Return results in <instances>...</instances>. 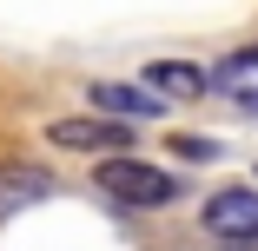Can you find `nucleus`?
<instances>
[{"label":"nucleus","mask_w":258,"mask_h":251,"mask_svg":"<svg viewBox=\"0 0 258 251\" xmlns=\"http://www.w3.org/2000/svg\"><path fill=\"white\" fill-rule=\"evenodd\" d=\"M93 192L113 198V205H133V212H166V205H179V198H185L179 172L152 165V159H133V152L99 159V165H93Z\"/></svg>","instance_id":"1"},{"label":"nucleus","mask_w":258,"mask_h":251,"mask_svg":"<svg viewBox=\"0 0 258 251\" xmlns=\"http://www.w3.org/2000/svg\"><path fill=\"white\" fill-rule=\"evenodd\" d=\"M46 145L80 152V159H119L133 145V126H119L106 113H67V119H46Z\"/></svg>","instance_id":"2"},{"label":"nucleus","mask_w":258,"mask_h":251,"mask_svg":"<svg viewBox=\"0 0 258 251\" xmlns=\"http://www.w3.org/2000/svg\"><path fill=\"white\" fill-rule=\"evenodd\" d=\"M199 225L225 244H258V185H225L199 205Z\"/></svg>","instance_id":"3"},{"label":"nucleus","mask_w":258,"mask_h":251,"mask_svg":"<svg viewBox=\"0 0 258 251\" xmlns=\"http://www.w3.org/2000/svg\"><path fill=\"white\" fill-rule=\"evenodd\" d=\"M86 99H93V113H106V119H119V126H133V119H166V99L146 93V86H126V79H99V86H86Z\"/></svg>","instance_id":"4"},{"label":"nucleus","mask_w":258,"mask_h":251,"mask_svg":"<svg viewBox=\"0 0 258 251\" xmlns=\"http://www.w3.org/2000/svg\"><path fill=\"white\" fill-rule=\"evenodd\" d=\"M53 172L46 165H27V159H0V218H14L27 205H40V198H53Z\"/></svg>","instance_id":"5"},{"label":"nucleus","mask_w":258,"mask_h":251,"mask_svg":"<svg viewBox=\"0 0 258 251\" xmlns=\"http://www.w3.org/2000/svg\"><path fill=\"white\" fill-rule=\"evenodd\" d=\"M219 93H232V99H245V106L258 113V40H245V46H232V53L205 73Z\"/></svg>","instance_id":"6"},{"label":"nucleus","mask_w":258,"mask_h":251,"mask_svg":"<svg viewBox=\"0 0 258 251\" xmlns=\"http://www.w3.org/2000/svg\"><path fill=\"white\" fill-rule=\"evenodd\" d=\"M146 93H159V99H205V66H192V60H152L146 66V79H139Z\"/></svg>","instance_id":"7"},{"label":"nucleus","mask_w":258,"mask_h":251,"mask_svg":"<svg viewBox=\"0 0 258 251\" xmlns=\"http://www.w3.org/2000/svg\"><path fill=\"white\" fill-rule=\"evenodd\" d=\"M172 152H179L185 165H212V159H225V145L205 139V132H172Z\"/></svg>","instance_id":"8"}]
</instances>
